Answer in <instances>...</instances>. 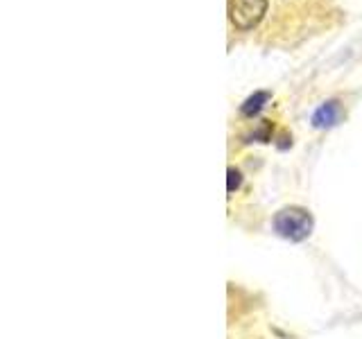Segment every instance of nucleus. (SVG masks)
I'll return each instance as SVG.
<instances>
[{"mask_svg": "<svg viewBox=\"0 0 362 339\" xmlns=\"http://www.w3.org/2000/svg\"><path fill=\"white\" fill-rule=\"evenodd\" d=\"M313 226H315L313 215L299 206L283 208L274 215V220H272V229H274V233L286 237L290 242L305 240V237L313 233Z\"/></svg>", "mask_w": 362, "mask_h": 339, "instance_id": "f257e3e1", "label": "nucleus"}, {"mask_svg": "<svg viewBox=\"0 0 362 339\" xmlns=\"http://www.w3.org/2000/svg\"><path fill=\"white\" fill-rule=\"evenodd\" d=\"M267 0H231L229 3V18L238 30H252L256 28L260 18L265 16Z\"/></svg>", "mask_w": 362, "mask_h": 339, "instance_id": "f03ea898", "label": "nucleus"}, {"mask_svg": "<svg viewBox=\"0 0 362 339\" xmlns=\"http://www.w3.org/2000/svg\"><path fill=\"white\" fill-rule=\"evenodd\" d=\"M339 118H342V107H339V102H324V105L313 113V124L317 129H326V127L337 124Z\"/></svg>", "mask_w": 362, "mask_h": 339, "instance_id": "7ed1b4c3", "label": "nucleus"}, {"mask_svg": "<svg viewBox=\"0 0 362 339\" xmlns=\"http://www.w3.org/2000/svg\"><path fill=\"white\" fill-rule=\"evenodd\" d=\"M265 102H267V93H263V90H258V93H254V95L249 97V100L245 102V105H243V113H245V116L252 118V116H256V113H258L260 109H263Z\"/></svg>", "mask_w": 362, "mask_h": 339, "instance_id": "20e7f679", "label": "nucleus"}, {"mask_svg": "<svg viewBox=\"0 0 362 339\" xmlns=\"http://www.w3.org/2000/svg\"><path fill=\"white\" fill-rule=\"evenodd\" d=\"M240 186V172L238 170H229V192H233V188Z\"/></svg>", "mask_w": 362, "mask_h": 339, "instance_id": "39448f33", "label": "nucleus"}]
</instances>
